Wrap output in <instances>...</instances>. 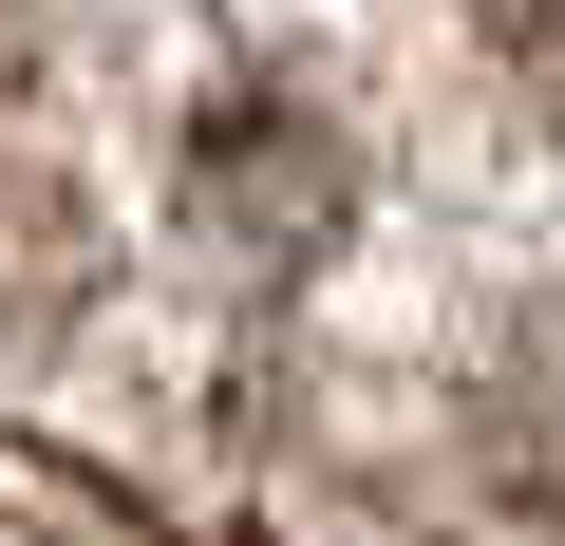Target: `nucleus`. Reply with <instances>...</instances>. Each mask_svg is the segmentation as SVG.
I'll use <instances>...</instances> for the list:
<instances>
[{"mask_svg": "<svg viewBox=\"0 0 565 546\" xmlns=\"http://www.w3.org/2000/svg\"><path fill=\"white\" fill-rule=\"evenodd\" d=\"M490 20H509V39L546 57V76H565V0H490Z\"/></svg>", "mask_w": 565, "mask_h": 546, "instance_id": "1", "label": "nucleus"}]
</instances>
